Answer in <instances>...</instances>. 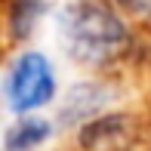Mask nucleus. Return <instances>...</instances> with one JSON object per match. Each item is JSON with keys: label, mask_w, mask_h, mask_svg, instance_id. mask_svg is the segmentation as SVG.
I'll list each match as a JSON object with an SVG mask.
<instances>
[{"label": "nucleus", "mask_w": 151, "mask_h": 151, "mask_svg": "<svg viewBox=\"0 0 151 151\" xmlns=\"http://www.w3.org/2000/svg\"><path fill=\"white\" fill-rule=\"evenodd\" d=\"M46 0H9V37L12 40H22L28 37L34 22L40 19Z\"/></svg>", "instance_id": "obj_5"}, {"label": "nucleus", "mask_w": 151, "mask_h": 151, "mask_svg": "<svg viewBox=\"0 0 151 151\" xmlns=\"http://www.w3.org/2000/svg\"><path fill=\"white\" fill-rule=\"evenodd\" d=\"M56 93V80H52V68L40 52H25L16 59L6 77V99L16 111H31L40 108L52 99Z\"/></svg>", "instance_id": "obj_2"}, {"label": "nucleus", "mask_w": 151, "mask_h": 151, "mask_svg": "<svg viewBox=\"0 0 151 151\" xmlns=\"http://www.w3.org/2000/svg\"><path fill=\"white\" fill-rule=\"evenodd\" d=\"M133 139V120L123 114H108V117L90 120L80 129L77 142L83 151H120Z\"/></svg>", "instance_id": "obj_3"}, {"label": "nucleus", "mask_w": 151, "mask_h": 151, "mask_svg": "<svg viewBox=\"0 0 151 151\" xmlns=\"http://www.w3.org/2000/svg\"><path fill=\"white\" fill-rule=\"evenodd\" d=\"M102 99H105V90H102L99 83H83V86H77V90H71L68 105H65V111H62V120L71 123V120H80V117H86V114H93L96 108L102 105Z\"/></svg>", "instance_id": "obj_4"}, {"label": "nucleus", "mask_w": 151, "mask_h": 151, "mask_svg": "<svg viewBox=\"0 0 151 151\" xmlns=\"http://www.w3.org/2000/svg\"><path fill=\"white\" fill-rule=\"evenodd\" d=\"M50 136V123L46 120H22L6 133V151H28Z\"/></svg>", "instance_id": "obj_6"}, {"label": "nucleus", "mask_w": 151, "mask_h": 151, "mask_svg": "<svg viewBox=\"0 0 151 151\" xmlns=\"http://www.w3.org/2000/svg\"><path fill=\"white\" fill-rule=\"evenodd\" d=\"M62 37L65 46L83 65H111L129 46V31L114 9L102 3H74L62 16Z\"/></svg>", "instance_id": "obj_1"}]
</instances>
